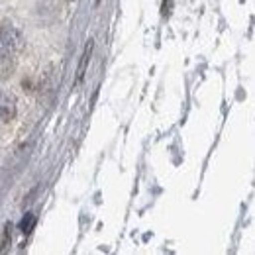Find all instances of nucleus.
<instances>
[{
    "label": "nucleus",
    "mask_w": 255,
    "mask_h": 255,
    "mask_svg": "<svg viewBox=\"0 0 255 255\" xmlns=\"http://www.w3.org/2000/svg\"><path fill=\"white\" fill-rule=\"evenodd\" d=\"M24 47V35L22 32L10 24L0 20V59L16 57Z\"/></svg>",
    "instance_id": "f257e3e1"
},
{
    "label": "nucleus",
    "mask_w": 255,
    "mask_h": 255,
    "mask_svg": "<svg viewBox=\"0 0 255 255\" xmlns=\"http://www.w3.org/2000/svg\"><path fill=\"white\" fill-rule=\"evenodd\" d=\"M16 116V98L10 93L0 91V124H8Z\"/></svg>",
    "instance_id": "f03ea898"
},
{
    "label": "nucleus",
    "mask_w": 255,
    "mask_h": 255,
    "mask_svg": "<svg viewBox=\"0 0 255 255\" xmlns=\"http://www.w3.org/2000/svg\"><path fill=\"white\" fill-rule=\"evenodd\" d=\"M91 49H93V43L89 41V45H87V49H85V55H83V61H81V67H79V73H77V83H81V79H83V75H85V67H87V61H89Z\"/></svg>",
    "instance_id": "7ed1b4c3"
},
{
    "label": "nucleus",
    "mask_w": 255,
    "mask_h": 255,
    "mask_svg": "<svg viewBox=\"0 0 255 255\" xmlns=\"http://www.w3.org/2000/svg\"><path fill=\"white\" fill-rule=\"evenodd\" d=\"M33 224H35V216H33V214H26V218L22 220V226H20V228H22V230L28 234V232L33 228Z\"/></svg>",
    "instance_id": "20e7f679"
}]
</instances>
